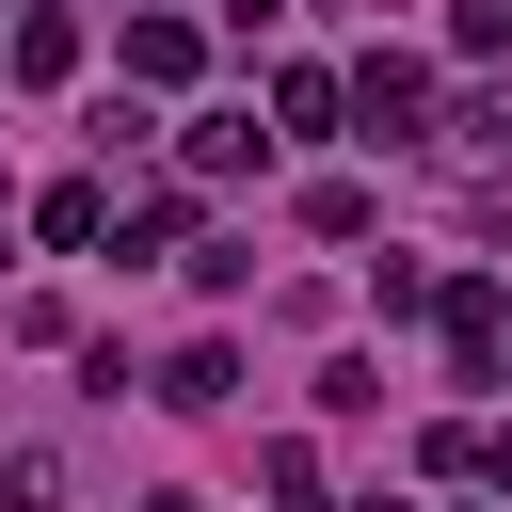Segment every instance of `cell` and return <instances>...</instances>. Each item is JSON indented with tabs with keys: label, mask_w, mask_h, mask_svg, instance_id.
Listing matches in <instances>:
<instances>
[{
	"label": "cell",
	"mask_w": 512,
	"mask_h": 512,
	"mask_svg": "<svg viewBox=\"0 0 512 512\" xmlns=\"http://www.w3.org/2000/svg\"><path fill=\"white\" fill-rule=\"evenodd\" d=\"M416 96H432V80H416L400 48H368V64H352V112H368V144H400V128H416Z\"/></svg>",
	"instance_id": "1"
},
{
	"label": "cell",
	"mask_w": 512,
	"mask_h": 512,
	"mask_svg": "<svg viewBox=\"0 0 512 512\" xmlns=\"http://www.w3.org/2000/svg\"><path fill=\"white\" fill-rule=\"evenodd\" d=\"M224 384H240V368H224V336H192V352H176V368H160V384H144V400H176V416H208V400H224Z\"/></svg>",
	"instance_id": "2"
},
{
	"label": "cell",
	"mask_w": 512,
	"mask_h": 512,
	"mask_svg": "<svg viewBox=\"0 0 512 512\" xmlns=\"http://www.w3.org/2000/svg\"><path fill=\"white\" fill-rule=\"evenodd\" d=\"M128 80H192V16H128Z\"/></svg>",
	"instance_id": "3"
},
{
	"label": "cell",
	"mask_w": 512,
	"mask_h": 512,
	"mask_svg": "<svg viewBox=\"0 0 512 512\" xmlns=\"http://www.w3.org/2000/svg\"><path fill=\"white\" fill-rule=\"evenodd\" d=\"M80 64V16H16V80H64Z\"/></svg>",
	"instance_id": "4"
},
{
	"label": "cell",
	"mask_w": 512,
	"mask_h": 512,
	"mask_svg": "<svg viewBox=\"0 0 512 512\" xmlns=\"http://www.w3.org/2000/svg\"><path fill=\"white\" fill-rule=\"evenodd\" d=\"M448 160H480V176H496V160H512V96H480V112L448 128Z\"/></svg>",
	"instance_id": "5"
},
{
	"label": "cell",
	"mask_w": 512,
	"mask_h": 512,
	"mask_svg": "<svg viewBox=\"0 0 512 512\" xmlns=\"http://www.w3.org/2000/svg\"><path fill=\"white\" fill-rule=\"evenodd\" d=\"M64 480H48V448H0V512H48Z\"/></svg>",
	"instance_id": "6"
},
{
	"label": "cell",
	"mask_w": 512,
	"mask_h": 512,
	"mask_svg": "<svg viewBox=\"0 0 512 512\" xmlns=\"http://www.w3.org/2000/svg\"><path fill=\"white\" fill-rule=\"evenodd\" d=\"M144 512H192V496H144Z\"/></svg>",
	"instance_id": "7"
},
{
	"label": "cell",
	"mask_w": 512,
	"mask_h": 512,
	"mask_svg": "<svg viewBox=\"0 0 512 512\" xmlns=\"http://www.w3.org/2000/svg\"><path fill=\"white\" fill-rule=\"evenodd\" d=\"M240 16H272V0H240Z\"/></svg>",
	"instance_id": "8"
}]
</instances>
